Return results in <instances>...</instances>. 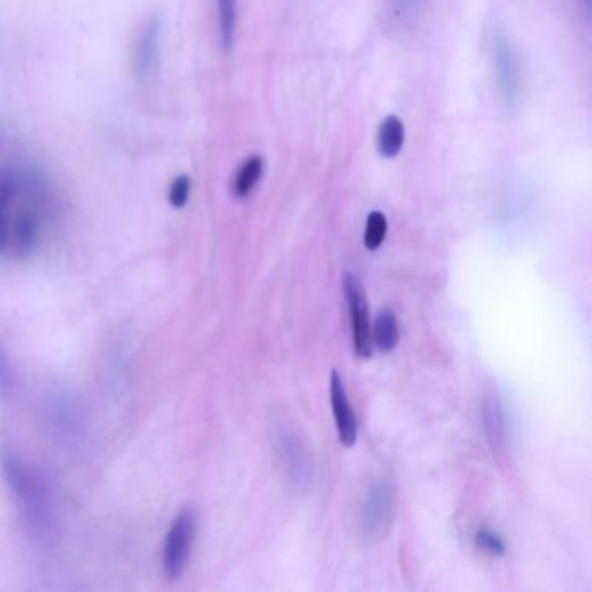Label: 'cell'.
<instances>
[{"label": "cell", "mask_w": 592, "mask_h": 592, "mask_svg": "<svg viewBox=\"0 0 592 592\" xmlns=\"http://www.w3.org/2000/svg\"><path fill=\"white\" fill-rule=\"evenodd\" d=\"M42 186L30 172L20 171V183L9 224L7 254L27 259L37 249L42 237Z\"/></svg>", "instance_id": "1"}, {"label": "cell", "mask_w": 592, "mask_h": 592, "mask_svg": "<svg viewBox=\"0 0 592 592\" xmlns=\"http://www.w3.org/2000/svg\"><path fill=\"white\" fill-rule=\"evenodd\" d=\"M0 466L7 488L18 500L20 511L25 514L28 523H32L35 528H46L49 525V507L46 495L40 490L33 474L20 461V457L9 450L0 452Z\"/></svg>", "instance_id": "2"}, {"label": "cell", "mask_w": 592, "mask_h": 592, "mask_svg": "<svg viewBox=\"0 0 592 592\" xmlns=\"http://www.w3.org/2000/svg\"><path fill=\"white\" fill-rule=\"evenodd\" d=\"M197 535V516L191 507H185L172 521L165 535L162 566L167 580H178L185 573L191 549Z\"/></svg>", "instance_id": "3"}, {"label": "cell", "mask_w": 592, "mask_h": 592, "mask_svg": "<svg viewBox=\"0 0 592 592\" xmlns=\"http://www.w3.org/2000/svg\"><path fill=\"white\" fill-rule=\"evenodd\" d=\"M343 287L344 296L348 301L353 349L360 358H370L372 349H374V341H372L369 308H367L362 282L351 271H346L343 277Z\"/></svg>", "instance_id": "4"}, {"label": "cell", "mask_w": 592, "mask_h": 592, "mask_svg": "<svg viewBox=\"0 0 592 592\" xmlns=\"http://www.w3.org/2000/svg\"><path fill=\"white\" fill-rule=\"evenodd\" d=\"M395 507V487L386 478L375 480L362 507V532L367 539L381 537L389 527Z\"/></svg>", "instance_id": "5"}, {"label": "cell", "mask_w": 592, "mask_h": 592, "mask_svg": "<svg viewBox=\"0 0 592 592\" xmlns=\"http://www.w3.org/2000/svg\"><path fill=\"white\" fill-rule=\"evenodd\" d=\"M160 39H162V21L157 16L143 23L132 51V72L139 84H146L157 73L160 61Z\"/></svg>", "instance_id": "6"}, {"label": "cell", "mask_w": 592, "mask_h": 592, "mask_svg": "<svg viewBox=\"0 0 592 592\" xmlns=\"http://www.w3.org/2000/svg\"><path fill=\"white\" fill-rule=\"evenodd\" d=\"M494 65L500 94L507 105H514L521 93L520 61L513 44L502 33L494 39Z\"/></svg>", "instance_id": "7"}, {"label": "cell", "mask_w": 592, "mask_h": 592, "mask_svg": "<svg viewBox=\"0 0 592 592\" xmlns=\"http://www.w3.org/2000/svg\"><path fill=\"white\" fill-rule=\"evenodd\" d=\"M330 403L334 410L339 441L344 447H353L358 438V421H356L355 410L349 403L343 379L337 370L330 375Z\"/></svg>", "instance_id": "8"}, {"label": "cell", "mask_w": 592, "mask_h": 592, "mask_svg": "<svg viewBox=\"0 0 592 592\" xmlns=\"http://www.w3.org/2000/svg\"><path fill=\"white\" fill-rule=\"evenodd\" d=\"M481 419H483V429H485V435H487L488 443H490V447L494 450V454H506V414H504V407H502L499 395H497V391H494V389H490L483 396V402H481Z\"/></svg>", "instance_id": "9"}, {"label": "cell", "mask_w": 592, "mask_h": 592, "mask_svg": "<svg viewBox=\"0 0 592 592\" xmlns=\"http://www.w3.org/2000/svg\"><path fill=\"white\" fill-rule=\"evenodd\" d=\"M20 183V171H0V254H7L9 224L13 216L14 200Z\"/></svg>", "instance_id": "10"}, {"label": "cell", "mask_w": 592, "mask_h": 592, "mask_svg": "<svg viewBox=\"0 0 592 592\" xmlns=\"http://www.w3.org/2000/svg\"><path fill=\"white\" fill-rule=\"evenodd\" d=\"M405 143V127L396 115H389L382 120L377 132V148L382 157L393 158L402 152Z\"/></svg>", "instance_id": "11"}, {"label": "cell", "mask_w": 592, "mask_h": 592, "mask_svg": "<svg viewBox=\"0 0 592 592\" xmlns=\"http://www.w3.org/2000/svg\"><path fill=\"white\" fill-rule=\"evenodd\" d=\"M372 341L377 348L381 349L382 353H389L398 346L400 327H398V320H396L393 311L382 310L377 315L374 329H372Z\"/></svg>", "instance_id": "12"}, {"label": "cell", "mask_w": 592, "mask_h": 592, "mask_svg": "<svg viewBox=\"0 0 592 592\" xmlns=\"http://www.w3.org/2000/svg\"><path fill=\"white\" fill-rule=\"evenodd\" d=\"M283 457L289 466V473L297 483L308 480L310 476V464H308V455L303 452V445L292 438L290 435H283Z\"/></svg>", "instance_id": "13"}, {"label": "cell", "mask_w": 592, "mask_h": 592, "mask_svg": "<svg viewBox=\"0 0 592 592\" xmlns=\"http://www.w3.org/2000/svg\"><path fill=\"white\" fill-rule=\"evenodd\" d=\"M219 35L224 51H231L237 35V0H218Z\"/></svg>", "instance_id": "14"}, {"label": "cell", "mask_w": 592, "mask_h": 592, "mask_svg": "<svg viewBox=\"0 0 592 592\" xmlns=\"http://www.w3.org/2000/svg\"><path fill=\"white\" fill-rule=\"evenodd\" d=\"M264 162L261 157H250L237 172L235 178V195L240 198L249 197L252 190L256 188L259 179L263 176Z\"/></svg>", "instance_id": "15"}, {"label": "cell", "mask_w": 592, "mask_h": 592, "mask_svg": "<svg viewBox=\"0 0 592 592\" xmlns=\"http://www.w3.org/2000/svg\"><path fill=\"white\" fill-rule=\"evenodd\" d=\"M388 235V219L382 212H370L365 224V235H363V242L365 247L369 250H377L381 247L382 242L386 240Z\"/></svg>", "instance_id": "16"}, {"label": "cell", "mask_w": 592, "mask_h": 592, "mask_svg": "<svg viewBox=\"0 0 592 592\" xmlns=\"http://www.w3.org/2000/svg\"><path fill=\"white\" fill-rule=\"evenodd\" d=\"M474 542H476V546L480 547L481 551L492 554V556H504L506 554L504 540L500 539L499 533L492 532L490 528L478 530L474 535Z\"/></svg>", "instance_id": "17"}, {"label": "cell", "mask_w": 592, "mask_h": 592, "mask_svg": "<svg viewBox=\"0 0 592 592\" xmlns=\"http://www.w3.org/2000/svg\"><path fill=\"white\" fill-rule=\"evenodd\" d=\"M190 193L191 179L186 174H181L178 178H174V181L171 183V188H169V202H171L172 207L181 209V207H185L188 204Z\"/></svg>", "instance_id": "18"}, {"label": "cell", "mask_w": 592, "mask_h": 592, "mask_svg": "<svg viewBox=\"0 0 592 592\" xmlns=\"http://www.w3.org/2000/svg\"><path fill=\"white\" fill-rule=\"evenodd\" d=\"M14 389L13 369L7 358L6 351L0 346V398H11Z\"/></svg>", "instance_id": "19"}, {"label": "cell", "mask_w": 592, "mask_h": 592, "mask_svg": "<svg viewBox=\"0 0 592 592\" xmlns=\"http://www.w3.org/2000/svg\"><path fill=\"white\" fill-rule=\"evenodd\" d=\"M384 2L391 9L393 18L403 20V18H410V14L415 13V9H417L421 0H384Z\"/></svg>", "instance_id": "20"}, {"label": "cell", "mask_w": 592, "mask_h": 592, "mask_svg": "<svg viewBox=\"0 0 592 592\" xmlns=\"http://www.w3.org/2000/svg\"><path fill=\"white\" fill-rule=\"evenodd\" d=\"M584 4H586V6H589V0H584Z\"/></svg>", "instance_id": "21"}]
</instances>
